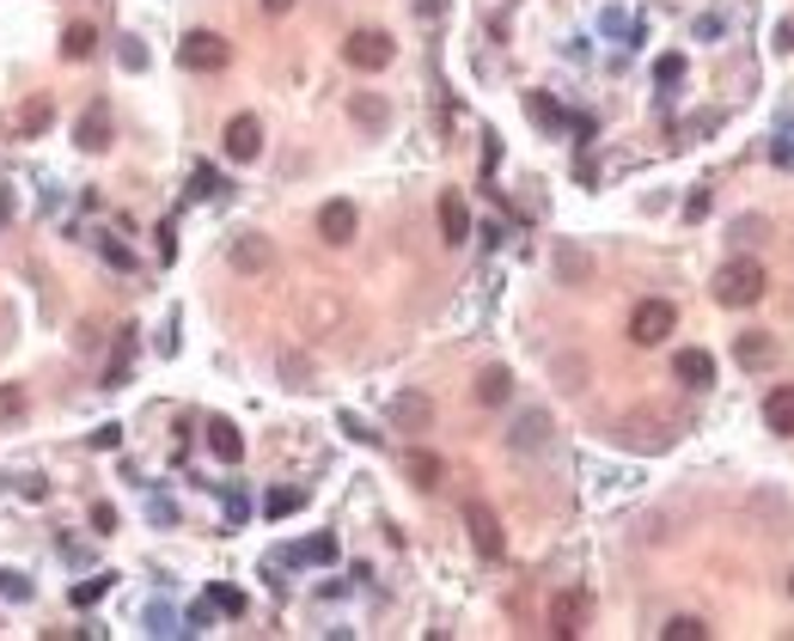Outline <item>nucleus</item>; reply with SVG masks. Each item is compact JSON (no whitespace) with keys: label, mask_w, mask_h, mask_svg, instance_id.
Listing matches in <instances>:
<instances>
[{"label":"nucleus","mask_w":794,"mask_h":641,"mask_svg":"<svg viewBox=\"0 0 794 641\" xmlns=\"http://www.w3.org/2000/svg\"><path fill=\"white\" fill-rule=\"evenodd\" d=\"M74 141L86 147V153H105V147H110V105H105V98H98V105L86 110V117H79Z\"/></svg>","instance_id":"obj_11"},{"label":"nucleus","mask_w":794,"mask_h":641,"mask_svg":"<svg viewBox=\"0 0 794 641\" xmlns=\"http://www.w3.org/2000/svg\"><path fill=\"white\" fill-rule=\"evenodd\" d=\"M702 635H709V623H697V617H673L661 629V641H702Z\"/></svg>","instance_id":"obj_23"},{"label":"nucleus","mask_w":794,"mask_h":641,"mask_svg":"<svg viewBox=\"0 0 794 641\" xmlns=\"http://www.w3.org/2000/svg\"><path fill=\"white\" fill-rule=\"evenodd\" d=\"M300 508H305L300 489H269V495H264V513H269V520H288V513H300Z\"/></svg>","instance_id":"obj_21"},{"label":"nucleus","mask_w":794,"mask_h":641,"mask_svg":"<svg viewBox=\"0 0 794 641\" xmlns=\"http://www.w3.org/2000/svg\"><path fill=\"white\" fill-rule=\"evenodd\" d=\"M464 532H471V544H476V556H483V563H502V556H507V537H502L495 508H483V501H464Z\"/></svg>","instance_id":"obj_3"},{"label":"nucleus","mask_w":794,"mask_h":641,"mask_svg":"<svg viewBox=\"0 0 794 641\" xmlns=\"http://www.w3.org/2000/svg\"><path fill=\"white\" fill-rule=\"evenodd\" d=\"M348 110H355V122H367V129H385V122H391V110H385L379 98H367V92H361V98H355Z\"/></svg>","instance_id":"obj_22"},{"label":"nucleus","mask_w":794,"mask_h":641,"mask_svg":"<svg viewBox=\"0 0 794 641\" xmlns=\"http://www.w3.org/2000/svg\"><path fill=\"white\" fill-rule=\"evenodd\" d=\"M288 563H336V537H305L300 549H288Z\"/></svg>","instance_id":"obj_20"},{"label":"nucleus","mask_w":794,"mask_h":641,"mask_svg":"<svg viewBox=\"0 0 794 641\" xmlns=\"http://www.w3.org/2000/svg\"><path fill=\"white\" fill-rule=\"evenodd\" d=\"M587 611H593V605H587L581 587L556 592V605H550V635H556V641H575V635L587 629Z\"/></svg>","instance_id":"obj_6"},{"label":"nucleus","mask_w":794,"mask_h":641,"mask_svg":"<svg viewBox=\"0 0 794 641\" xmlns=\"http://www.w3.org/2000/svg\"><path fill=\"white\" fill-rule=\"evenodd\" d=\"M673 380L690 385V392H709V385H715V354H709V349H678Z\"/></svg>","instance_id":"obj_9"},{"label":"nucleus","mask_w":794,"mask_h":641,"mask_svg":"<svg viewBox=\"0 0 794 641\" xmlns=\"http://www.w3.org/2000/svg\"><path fill=\"white\" fill-rule=\"evenodd\" d=\"M673 330H678V312L666 300H642L630 312V342H635V349H661Z\"/></svg>","instance_id":"obj_2"},{"label":"nucleus","mask_w":794,"mask_h":641,"mask_svg":"<svg viewBox=\"0 0 794 641\" xmlns=\"http://www.w3.org/2000/svg\"><path fill=\"white\" fill-rule=\"evenodd\" d=\"M293 0H264V13H288Z\"/></svg>","instance_id":"obj_32"},{"label":"nucleus","mask_w":794,"mask_h":641,"mask_svg":"<svg viewBox=\"0 0 794 641\" xmlns=\"http://www.w3.org/2000/svg\"><path fill=\"white\" fill-rule=\"evenodd\" d=\"M19 129H25V135H43V129H50V98H31V105L19 110Z\"/></svg>","instance_id":"obj_25"},{"label":"nucleus","mask_w":794,"mask_h":641,"mask_svg":"<svg viewBox=\"0 0 794 641\" xmlns=\"http://www.w3.org/2000/svg\"><path fill=\"white\" fill-rule=\"evenodd\" d=\"M208 452L221 458V464H238V458H245V434H238L233 421L214 416V421H208Z\"/></svg>","instance_id":"obj_16"},{"label":"nucleus","mask_w":794,"mask_h":641,"mask_svg":"<svg viewBox=\"0 0 794 641\" xmlns=\"http://www.w3.org/2000/svg\"><path fill=\"white\" fill-rule=\"evenodd\" d=\"M764 421H770V434H794V385H776L764 397Z\"/></svg>","instance_id":"obj_17"},{"label":"nucleus","mask_w":794,"mask_h":641,"mask_svg":"<svg viewBox=\"0 0 794 641\" xmlns=\"http://www.w3.org/2000/svg\"><path fill=\"white\" fill-rule=\"evenodd\" d=\"M661 79H666V86H673V79H685V62H678V55H666V62H661Z\"/></svg>","instance_id":"obj_31"},{"label":"nucleus","mask_w":794,"mask_h":641,"mask_svg":"<svg viewBox=\"0 0 794 641\" xmlns=\"http://www.w3.org/2000/svg\"><path fill=\"white\" fill-rule=\"evenodd\" d=\"M269 263H276V250H269V238H264V233H238V238H233V269L264 275Z\"/></svg>","instance_id":"obj_10"},{"label":"nucleus","mask_w":794,"mask_h":641,"mask_svg":"<svg viewBox=\"0 0 794 641\" xmlns=\"http://www.w3.org/2000/svg\"><path fill=\"white\" fill-rule=\"evenodd\" d=\"M788 592H794V575H788Z\"/></svg>","instance_id":"obj_33"},{"label":"nucleus","mask_w":794,"mask_h":641,"mask_svg":"<svg viewBox=\"0 0 794 641\" xmlns=\"http://www.w3.org/2000/svg\"><path fill=\"white\" fill-rule=\"evenodd\" d=\"M556 269H562V281H587V269H593V263H587V250H556Z\"/></svg>","instance_id":"obj_24"},{"label":"nucleus","mask_w":794,"mask_h":641,"mask_svg":"<svg viewBox=\"0 0 794 641\" xmlns=\"http://www.w3.org/2000/svg\"><path fill=\"white\" fill-rule=\"evenodd\" d=\"M404 471H410V483H416V489H440L447 464H440L434 452H410V458H404Z\"/></svg>","instance_id":"obj_18"},{"label":"nucleus","mask_w":794,"mask_h":641,"mask_svg":"<svg viewBox=\"0 0 794 641\" xmlns=\"http://www.w3.org/2000/svg\"><path fill=\"white\" fill-rule=\"evenodd\" d=\"M440 233H447V245H464L471 238V209H464V196H440Z\"/></svg>","instance_id":"obj_15"},{"label":"nucleus","mask_w":794,"mask_h":641,"mask_svg":"<svg viewBox=\"0 0 794 641\" xmlns=\"http://www.w3.org/2000/svg\"><path fill=\"white\" fill-rule=\"evenodd\" d=\"M208 605H214V611H233V617H238V611H245V592H233V587H214V592H208Z\"/></svg>","instance_id":"obj_28"},{"label":"nucleus","mask_w":794,"mask_h":641,"mask_svg":"<svg viewBox=\"0 0 794 641\" xmlns=\"http://www.w3.org/2000/svg\"><path fill=\"white\" fill-rule=\"evenodd\" d=\"M764 288H770V275H764V263H758V257H733V263H721V275H715V300L733 306V312L758 306V300H764Z\"/></svg>","instance_id":"obj_1"},{"label":"nucleus","mask_w":794,"mask_h":641,"mask_svg":"<svg viewBox=\"0 0 794 641\" xmlns=\"http://www.w3.org/2000/svg\"><path fill=\"white\" fill-rule=\"evenodd\" d=\"M110 580H117V575H93V580H86V587L74 592V605H98V599H105V592H110Z\"/></svg>","instance_id":"obj_26"},{"label":"nucleus","mask_w":794,"mask_h":641,"mask_svg":"<svg viewBox=\"0 0 794 641\" xmlns=\"http://www.w3.org/2000/svg\"><path fill=\"white\" fill-rule=\"evenodd\" d=\"M281 373H288V380L300 385V392H305V380H312V366H305L300 354H281Z\"/></svg>","instance_id":"obj_29"},{"label":"nucleus","mask_w":794,"mask_h":641,"mask_svg":"<svg viewBox=\"0 0 794 641\" xmlns=\"http://www.w3.org/2000/svg\"><path fill=\"white\" fill-rule=\"evenodd\" d=\"M178 62H184L190 74H221V67L233 62V50H226L221 31H190V38L178 43Z\"/></svg>","instance_id":"obj_4"},{"label":"nucleus","mask_w":794,"mask_h":641,"mask_svg":"<svg viewBox=\"0 0 794 641\" xmlns=\"http://www.w3.org/2000/svg\"><path fill=\"white\" fill-rule=\"evenodd\" d=\"M740 361H745V366L770 361V342H764V336H758V330H752V336H740Z\"/></svg>","instance_id":"obj_27"},{"label":"nucleus","mask_w":794,"mask_h":641,"mask_svg":"<svg viewBox=\"0 0 794 641\" xmlns=\"http://www.w3.org/2000/svg\"><path fill=\"white\" fill-rule=\"evenodd\" d=\"M93 525H98V532H117V508H105V501H98V508H93Z\"/></svg>","instance_id":"obj_30"},{"label":"nucleus","mask_w":794,"mask_h":641,"mask_svg":"<svg viewBox=\"0 0 794 641\" xmlns=\"http://www.w3.org/2000/svg\"><path fill=\"white\" fill-rule=\"evenodd\" d=\"M391 421L416 434V428H428V421H434V404H428L422 392H397V397H391Z\"/></svg>","instance_id":"obj_13"},{"label":"nucleus","mask_w":794,"mask_h":641,"mask_svg":"<svg viewBox=\"0 0 794 641\" xmlns=\"http://www.w3.org/2000/svg\"><path fill=\"white\" fill-rule=\"evenodd\" d=\"M355 226H361L355 202H324V209H318V238H324V245H348Z\"/></svg>","instance_id":"obj_8"},{"label":"nucleus","mask_w":794,"mask_h":641,"mask_svg":"<svg viewBox=\"0 0 794 641\" xmlns=\"http://www.w3.org/2000/svg\"><path fill=\"white\" fill-rule=\"evenodd\" d=\"M391 55H397V43L385 38V31H348V43H343V62L361 67V74H379V67H391Z\"/></svg>","instance_id":"obj_5"},{"label":"nucleus","mask_w":794,"mask_h":641,"mask_svg":"<svg viewBox=\"0 0 794 641\" xmlns=\"http://www.w3.org/2000/svg\"><path fill=\"white\" fill-rule=\"evenodd\" d=\"M93 50H98V31H93V25H67V38H62V55H67V62H86Z\"/></svg>","instance_id":"obj_19"},{"label":"nucleus","mask_w":794,"mask_h":641,"mask_svg":"<svg viewBox=\"0 0 794 641\" xmlns=\"http://www.w3.org/2000/svg\"><path fill=\"white\" fill-rule=\"evenodd\" d=\"M507 397H514V373H507V366H483V373H476V404L502 409Z\"/></svg>","instance_id":"obj_14"},{"label":"nucleus","mask_w":794,"mask_h":641,"mask_svg":"<svg viewBox=\"0 0 794 641\" xmlns=\"http://www.w3.org/2000/svg\"><path fill=\"white\" fill-rule=\"evenodd\" d=\"M507 440H514V452H544V446H550V416H544V409H526Z\"/></svg>","instance_id":"obj_12"},{"label":"nucleus","mask_w":794,"mask_h":641,"mask_svg":"<svg viewBox=\"0 0 794 641\" xmlns=\"http://www.w3.org/2000/svg\"><path fill=\"white\" fill-rule=\"evenodd\" d=\"M257 153H264V122H257V117H233V122H226V159L251 165Z\"/></svg>","instance_id":"obj_7"}]
</instances>
